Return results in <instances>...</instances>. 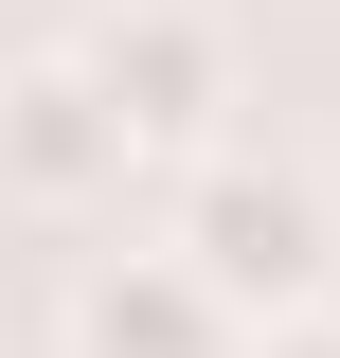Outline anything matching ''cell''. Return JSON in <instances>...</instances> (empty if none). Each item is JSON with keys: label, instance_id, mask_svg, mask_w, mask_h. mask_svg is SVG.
I'll return each instance as SVG.
<instances>
[{"label": "cell", "instance_id": "obj_1", "mask_svg": "<svg viewBox=\"0 0 340 358\" xmlns=\"http://www.w3.org/2000/svg\"><path fill=\"white\" fill-rule=\"evenodd\" d=\"M162 251H179V287H197L233 341L340 305V197H323L304 162H197V179H179V215H162Z\"/></svg>", "mask_w": 340, "mask_h": 358}, {"label": "cell", "instance_id": "obj_2", "mask_svg": "<svg viewBox=\"0 0 340 358\" xmlns=\"http://www.w3.org/2000/svg\"><path fill=\"white\" fill-rule=\"evenodd\" d=\"M72 72H90V108L126 126V162H197L215 108H233V36H215L197 0H108L72 36Z\"/></svg>", "mask_w": 340, "mask_h": 358}, {"label": "cell", "instance_id": "obj_3", "mask_svg": "<svg viewBox=\"0 0 340 358\" xmlns=\"http://www.w3.org/2000/svg\"><path fill=\"white\" fill-rule=\"evenodd\" d=\"M126 179L143 162H126V126L90 108L72 54H18V72H0V197H18V215H108Z\"/></svg>", "mask_w": 340, "mask_h": 358}, {"label": "cell", "instance_id": "obj_4", "mask_svg": "<svg viewBox=\"0 0 340 358\" xmlns=\"http://www.w3.org/2000/svg\"><path fill=\"white\" fill-rule=\"evenodd\" d=\"M72 358H233V322L179 287V251H108L72 287Z\"/></svg>", "mask_w": 340, "mask_h": 358}, {"label": "cell", "instance_id": "obj_5", "mask_svg": "<svg viewBox=\"0 0 340 358\" xmlns=\"http://www.w3.org/2000/svg\"><path fill=\"white\" fill-rule=\"evenodd\" d=\"M233 358H340V305H304V322H251Z\"/></svg>", "mask_w": 340, "mask_h": 358}]
</instances>
